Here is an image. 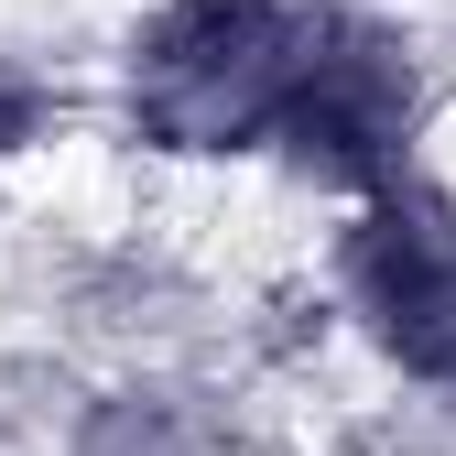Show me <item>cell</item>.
<instances>
[{
	"label": "cell",
	"instance_id": "6da1fadb",
	"mask_svg": "<svg viewBox=\"0 0 456 456\" xmlns=\"http://www.w3.org/2000/svg\"><path fill=\"white\" fill-rule=\"evenodd\" d=\"M337 0H163L131 33V142L152 152H272Z\"/></svg>",
	"mask_w": 456,
	"mask_h": 456
},
{
	"label": "cell",
	"instance_id": "5b68a950",
	"mask_svg": "<svg viewBox=\"0 0 456 456\" xmlns=\"http://www.w3.org/2000/svg\"><path fill=\"white\" fill-rule=\"evenodd\" d=\"M54 120H66V98H54L44 77H0V163H12V152H33Z\"/></svg>",
	"mask_w": 456,
	"mask_h": 456
},
{
	"label": "cell",
	"instance_id": "277c9868",
	"mask_svg": "<svg viewBox=\"0 0 456 456\" xmlns=\"http://www.w3.org/2000/svg\"><path fill=\"white\" fill-rule=\"evenodd\" d=\"M77 456H196L175 403L163 391H120V403H98V424L77 435Z\"/></svg>",
	"mask_w": 456,
	"mask_h": 456
},
{
	"label": "cell",
	"instance_id": "3957f363",
	"mask_svg": "<svg viewBox=\"0 0 456 456\" xmlns=\"http://www.w3.org/2000/svg\"><path fill=\"white\" fill-rule=\"evenodd\" d=\"M337 282L391 370L456 391V207L445 196H413V185L370 196L337 240Z\"/></svg>",
	"mask_w": 456,
	"mask_h": 456
},
{
	"label": "cell",
	"instance_id": "7a4b0ae2",
	"mask_svg": "<svg viewBox=\"0 0 456 456\" xmlns=\"http://www.w3.org/2000/svg\"><path fill=\"white\" fill-rule=\"evenodd\" d=\"M413 120H424V77H413V44L370 22V12H337L326 54L305 66L294 109H282V131L272 152L294 163L305 185L326 196H391L403 185V163H413Z\"/></svg>",
	"mask_w": 456,
	"mask_h": 456
}]
</instances>
